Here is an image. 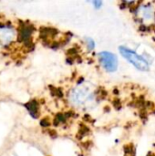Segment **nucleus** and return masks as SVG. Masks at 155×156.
Returning <instances> with one entry per match:
<instances>
[{"label": "nucleus", "mask_w": 155, "mask_h": 156, "mask_svg": "<svg viewBox=\"0 0 155 156\" xmlns=\"http://www.w3.org/2000/svg\"><path fill=\"white\" fill-rule=\"evenodd\" d=\"M120 53L123 58H125L130 63H132L136 69L142 71H148L150 67L148 62L142 57L136 54L133 50H131L124 47H120Z\"/></svg>", "instance_id": "nucleus-1"}, {"label": "nucleus", "mask_w": 155, "mask_h": 156, "mask_svg": "<svg viewBox=\"0 0 155 156\" xmlns=\"http://www.w3.org/2000/svg\"><path fill=\"white\" fill-rule=\"evenodd\" d=\"M100 61L102 65V67L108 71V72H113L118 68V59L116 56L111 52L103 51L99 54Z\"/></svg>", "instance_id": "nucleus-2"}, {"label": "nucleus", "mask_w": 155, "mask_h": 156, "mask_svg": "<svg viewBox=\"0 0 155 156\" xmlns=\"http://www.w3.org/2000/svg\"><path fill=\"white\" fill-rule=\"evenodd\" d=\"M29 111V112L31 113L32 116H34L35 118H37V111H38V106H37V103L36 101H31L29 103H27L26 105Z\"/></svg>", "instance_id": "nucleus-3"}, {"label": "nucleus", "mask_w": 155, "mask_h": 156, "mask_svg": "<svg viewBox=\"0 0 155 156\" xmlns=\"http://www.w3.org/2000/svg\"><path fill=\"white\" fill-rule=\"evenodd\" d=\"M87 41H88V42H90V44H88V48H89V49H92V48H94V42H93V40H92V39H90V38H87Z\"/></svg>", "instance_id": "nucleus-4"}, {"label": "nucleus", "mask_w": 155, "mask_h": 156, "mask_svg": "<svg viewBox=\"0 0 155 156\" xmlns=\"http://www.w3.org/2000/svg\"><path fill=\"white\" fill-rule=\"evenodd\" d=\"M40 123H41V125H42V126H45V127H47V126H48V125H49V122H48V120H45V119H44V120H42Z\"/></svg>", "instance_id": "nucleus-5"}, {"label": "nucleus", "mask_w": 155, "mask_h": 156, "mask_svg": "<svg viewBox=\"0 0 155 156\" xmlns=\"http://www.w3.org/2000/svg\"><path fill=\"white\" fill-rule=\"evenodd\" d=\"M93 4H94V5H95L96 7H100V6L101 5L102 2H100V1H94Z\"/></svg>", "instance_id": "nucleus-6"}]
</instances>
